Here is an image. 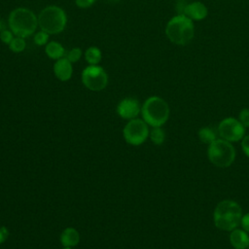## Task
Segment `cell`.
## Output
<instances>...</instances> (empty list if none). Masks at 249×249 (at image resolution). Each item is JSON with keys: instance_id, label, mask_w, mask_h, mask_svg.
Here are the masks:
<instances>
[{"instance_id": "6da1fadb", "label": "cell", "mask_w": 249, "mask_h": 249, "mask_svg": "<svg viewBox=\"0 0 249 249\" xmlns=\"http://www.w3.org/2000/svg\"><path fill=\"white\" fill-rule=\"evenodd\" d=\"M243 212L241 206L232 199H224L217 203L213 211L215 227L223 231H231L240 226Z\"/></svg>"}, {"instance_id": "7a4b0ae2", "label": "cell", "mask_w": 249, "mask_h": 249, "mask_svg": "<svg viewBox=\"0 0 249 249\" xmlns=\"http://www.w3.org/2000/svg\"><path fill=\"white\" fill-rule=\"evenodd\" d=\"M165 35L171 43L185 46L195 37L194 21L183 14H177L167 21Z\"/></svg>"}, {"instance_id": "3957f363", "label": "cell", "mask_w": 249, "mask_h": 249, "mask_svg": "<svg viewBox=\"0 0 249 249\" xmlns=\"http://www.w3.org/2000/svg\"><path fill=\"white\" fill-rule=\"evenodd\" d=\"M8 25L15 36L26 38L35 32L38 17L27 8H16L9 15Z\"/></svg>"}, {"instance_id": "277c9868", "label": "cell", "mask_w": 249, "mask_h": 249, "mask_svg": "<svg viewBox=\"0 0 249 249\" xmlns=\"http://www.w3.org/2000/svg\"><path fill=\"white\" fill-rule=\"evenodd\" d=\"M169 114L170 109L167 102L157 95L148 97L141 106L142 119L152 127L162 126L167 122Z\"/></svg>"}, {"instance_id": "5b68a950", "label": "cell", "mask_w": 249, "mask_h": 249, "mask_svg": "<svg viewBox=\"0 0 249 249\" xmlns=\"http://www.w3.org/2000/svg\"><path fill=\"white\" fill-rule=\"evenodd\" d=\"M67 23L64 10L58 6L51 5L44 8L38 16V25L41 30L50 35L62 32Z\"/></svg>"}, {"instance_id": "8992f818", "label": "cell", "mask_w": 249, "mask_h": 249, "mask_svg": "<svg viewBox=\"0 0 249 249\" xmlns=\"http://www.w3.org/2000/svg\"><path fill=\"white\" fill-rule=\"evenodd\" d=\"M236 152L232 143L217 138L207 147V158L209 161L219 168L231 166L235 160Z\"/></svg>"}, {"instance_id": "52a82bcc", "label": "cell", "mask_w": 249, "mask_h": 249, "mask_svg": "<svg viewBox=\"0 0 249 249\" xmlns=\"http://www.w3.org/2000/svg\"><path fill=\"white\" fill-rule=\"evenodd\" d=\"M150 129L148 124L143 119L129 120L124 129L123 135L125 142L132 146H139L143 144L149 137Z\"/></svg>"}, {"instance_id": "ba28073f", "label": "cell", "mask_w": 249, "mask_h": 249, "mask_svg": "<svg viewBox=\"0 0 249 249\" xmlns=\"http://www.w3.org/2000/svg\"><path fill=\"white\" fill-rule=\"evenodd\" d=\"M81 78L84 86L92 91L102 90L108 84V75L98 64L87 66L83 70Z\"/></svg>"}, {"instance_id": "9c48e42d", "label": "cell", "mask_w": 249, "mask_h": 249, "mask_svg": "<svg viewBox=\"0 0 249 249\" xmlns=\"http://www.w3.org/2000/svg\"><path fill=\"white\" fill-rule=\"evenodd\" d=\"M217 130L220 138L233 143L241 141L245 135L246 128L238 121V119L228 117L219 123Z\"/></svg>"}, {"instance_id": "30bf717a", "label": "cell", "mask_w": 249, "mask_h": 249, "mask_svg": "<svg viewBox=\"0 0 249 249\" xmlns=\"http://www.w3.org/2000/svg\"><path fill=\"white\" fill-rule=\"evenodd\" d=\"M141 106L139 101L132 97H125L122 99L117 105V114L125 120H132L137 118L141 113Z\"/></svg>"}, {"instance_id": "8fae6325", "label": "cell", "mask_w": 249, "mask_h": 249, "mask_svg": "<svg viewBox=\"0 0 249 249\" xmlns=\"http://www.w3.org/2000/svg\"><path fill=\"white\" fill-rule=\"evenodd\" d=\"M183 15L187 16L193 21L204 19L208 15V9L205 4L200 1H193L187 3Z\"/></svg>"}, {"instance_id": "7c38bea8", "label": "cell", "mask_w": 249, "mask_h": 249, "mask_svg": "<svg viewBox=\"0 0 249 249\" xmlns=\"http://www.w3.org/2000/svg\"><path fill=\"white\" fill-rule=\"evenodd\" d=\"M53 73L59 81L66 82L70 80L73 74L72 63L65 56L57 59L53 64Z\"/></svg>"}, {"instance_id": "4fadbf2b", "label": "cell", "mask_w": 249, "mask_h": 249, "mask_svg": "<svg viewBox=\"0 0 249 249\" xmlns=\"http://www.w3.org/2000/svg\"><path fill=\"white\" fill-rule=\"evenodd\" d=\"M230 243L234 249H247L249 246V233L243 229L236 228L230 231Z\"/></svg>"}, {"instance_id": "5bb4252c", "label": "cell", "mask_w": 249, "mask_h": 249, "mask_svg": "<svg viewBox=\"0 0 249 249\" xmlns=\"http://www.w3.org/2000/svg\"><path fill=\"white\" fill-rule=\"evenodd\" d=\"M59 239L63 247L73 248L80 242V233L75 228L68 227L62 231Z\"/></svg>"}, {"instance_id": "9a60e30c", "label": "cell", "mask_w": 249, "mask_h": 249, "mask_svg": "<svg viewBox=\"0 0 249 249\" xmlns=\"http://www.w3.org/2000/svg\"><path fill=\"white\" fill-rule=\"evenodd\" d=\"M45 53L50 58L55 60L65 56V50L63 46L55 41H51L46 45Z\"/></svg>"}, {"instance_id": "2e32d148", "label": "cell", "mask_w": 249, "mask_h": 249, "mask_svg": "<svg viewBox=\"0 0 249 249\" xmlns=\"http://www.w3.org/2000/svg\"><path fill=\"white\" fill-rule=\"evenodd\" d=\"M101 51L97 47H89L85 52V59L89 65H97L101 60Z\"/></svg>"}, {"instance_id": "e0dca14e", "label": "cell", "mask_w": 249, "mask_h": 249, "mask_svg": "<svg viewBox=\"0 0 249 249\" xmlns=\"http://www.w3.org/2000/svg\"><path fill=\"white\" fill-rule=\"evenodd\" d=\"M199 140L204 144H211L213 141L217 139V134L214 129L210 126H202L199 128L197 132Z\"/></svg>"}, {"instance_id": "ac0fdd59", "label": "cell", "mask_w": 249, "mask_h": 249, "mask_svg": "<svg viewBox=\"0 0 249 249\" xmlns=\"http://www.w3.org/2000/svg\"><path fill=\"white\" fill-rule=\"evenodd\" d=\"M149 137L155 145H161L165 140V132L161 126H154L150 130Z\"/></svg>"}, {"instance_id": "d6986e66", "label": "cell", "mask_w": 249, "mask_h": 249, "mask_svg": "<svg viewBox=\"0 0 249 249\" xmlns=\"http://www.w3.org/2000/svg\"><path fill=\"white\" fill-rule=\"evenodd\" d=\"M8 46H9V49L12 52H14V53H21L22 51H24V49L26 47V42H25L24 38L18 37V36H15Z\"/></svg>"}, {"instance_id": "ffe728a7", "label": "cell", "mask_w": 249, "mask_h": 249, "mask_svg": "<svg viewBox=\"0 0 249 249\" xmlns=\"http://www.w3.org/2000/svg\"><path fill=\"white\" fill-rule=\"evenodd\" d=\"M82 56V50L80 48H72L65 53V57L71 62L75 63L80 60Z\"/></svg>"}, {"instance_id": "44dd1931", "label": "cell", "mask_w": 249, "mask_h": 249, "mask_svg": "<svg viewBox=\"0 0 249 249\" xmlns=\"http://www.w3.org/2000/svg\"><path fill=\"white\" fill-rule=\"evenodd\" d=\"M49 37H50L49 33L43 31V30H40L34 36V43L38 46L47 45L48 41H49Z\"/></svg>"}, {"instance_id": "7402d4cb", "label": "cell", "mask_w": 249, "mask_h": 249, "mask_svg": "<svg viewBox=\"0 0 249 249\" xmlns=\"http://www.w3.org/2000/svg\"><path fill=\"white\" fill-rule=\"evenodd\" d=\"M238 121L244 125L245 128L249 127V108H243L238 114Z\"/></svg>"}, {"instance_id": "603a6c76", "label": "cell", "mask_w": 249, "mask_h": 249, "mask_svg": "<svg viewBox=\"0 0 249 249\" xmlns=\"http://www.w3.org/2000/svg\"><path fill=\"white\" fill-rule=\"evenodd\" d=\"M13 38H14V33L10 29H5L0 33V40L4 44L9 45L13 40Z\"/></svg>"}, {"instance_id": "cb8c5ba5", "label": "cell", "mask_w": 249, "mask_h": 249, "mask_svg": "<svg viewBox=\"0 0 249 249\" xmlns=\"http://www.w3.org/2000/svg\"><path fill=\"white\" fill-rule=\"evenodd\" d=\"M241 149L245 156L249 158V134H245L241 139Z\"/></svg>"}, {"instance_id": "d4e9b609", "label": "cell", "mask_w": 249, "mask_h": 249, "mask_svg": "<svg viewBox=\"0 0 249 249\" xmlns=\"http://www.w3.org/2000/svg\"><path fill=\"white\" fill-rule=\"evenodd\" d=\"M94 2H95V0H75L76 5L81 9L89 8Z\"/></svg>"}, {"instance_id": "484cf974", "label": "cell", "mask_w": 249, "mask_h": 249, "mask_svg": "<svg viewBox=\"0 0 249 249\" xmlns=\"http://www.w3.org/2000/svg\"><path fill=\"white\" fill-rule=\"evenodd\" d=\"M240 226H241V229H243L245 231L249 233V212L242 215Z\"/></svg>"}, {"instance_id": "4316f807", "label": "cell", "mask_w": 249, "mask_h": 249, "mask_svg": "<svg viewBox=\"0 0 249 249\" xmlns=\"http://www.w3.org/2000/svg\"><path fill=\"white\" fill-rule=\"evenodd\" d=\"M9 230L7 229V227H0V244H2L3 242H5L7 240V238L9 237Z\"/></svg>"}, {"instance_id": "83f0119b", "label": "cell", "mask_w": 249, "mask_h": 249, "mask_svg": "<svg viewBox=\"0 0 249 249\" xmlns=\"http://www.w3.org/2000/svg\"><path fill=\"white\" fill-rule=\"evenodd\" d=\"M5 29H8V28H7V25H6L5 21L0 18V33H1L2 31H4Z\"/></svg>"}, {"instance_id": "f1b7e54d", "label": "cell", "mask_w": 249, "mask_h": 249, "mask_svg": "<svg viewBox=\"0 0 249 249\" xmlns=\"http://www.w3.org/2000/svg\"><path fill=\"white\" fill-rule=\"evenodd\" d=\"M62 249H73V248H70V247H63Z\"/></svg>"}, {"instance_id": "f546056e", "label": "cell", "mask_w": 249, "mask_h": 249, "mask_svg": "<svg viewBox=\"0 0 249 249\" xmlns=\"http://www.w3.org/2000/svg\"><path fill=\"white\" fill-rule=\"evenodd\" d=\"M247 249H249V246H248V248H247Z\"/></svg>"}, {"instance_id": "4dcf8cb0", "label": "cell", "mask_w": 249, "mask_h": 249, "mask_svg": "<svg viewBox=\"0 0 249 249\" xmlns=\"http://www.w3.org/2000/svg\"><path fill=\"white\" fill-rule=\"evenodd\" d=\"M112 1H113V0H112Z\"/></svg>"}]
</instances>
